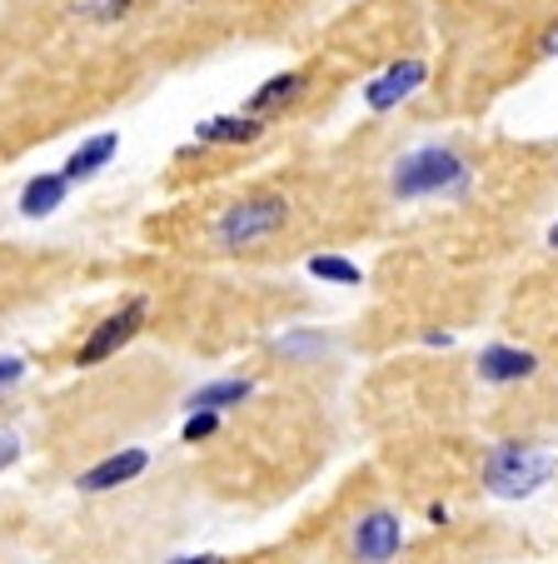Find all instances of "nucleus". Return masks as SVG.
<instances>
[{
	"instance_id": "nucleus-1",
	"label": "nucleus",
	"mask_w": 558,
	"mask_h": 564,
	"mask_svg": "<svg viewBox=\"0 0 558 564\" xmlns=\"http://www.w3.org/2000/svg\"><path fill=\"white\" fill-rule=\"evenodd\" d=\"M474 185V165L453 145H414L394 160L390 191L394 200H424V195H463Z\"/></svg>"
},
{
	"instance_id": "nucleus-2",
	"label": "nucleus",
	"mask_w": 558,
	"mask_h": 564,
	"mask_svg": "<svg viewBox=\"0 0 558 564\" xmlns=\"http://www.w3.org/2000/svg\"><path fill=\"white\" fill-rule=\"evenodd\" d=\"M479 479H484V490L494 500H528L554 479V455L528 445V440H504V445H494L484 455Z\"/></svg>"
},
{
	"instance_id": "nucleus-3",
	"label": "nucleus",
	"mask_w": 558,
	"mask_h": 564,
	"mask_svg": "<svg viewBox=\"0 0 558 564\" xmlns=\"http://www.w3.org/2000/svg\"><path fill=\"white\" fill-rule=\"evenodd\" d=\"M289 220V200L280 191H250L234 205H225L215 220V246L220 250H254L264 246L274 230H285Z\"/></svg>"
},
{
	"instance_id": "nucleus-4",
	"label": "nucleus",
	"mask_w": 558,
	"mask_h": 564,
	"mask_svg": "<svg viewBox=\"0 0 558 564\" xmlns=\"http://www.w3.org/2000/svg\"><path fill=\"white\" fill-rule=\"evenodd\" d=\"M145 319H150V300H145V295L125 300V305L110 310V315L100 319L96 330L85 335V345L75 350V365H85V370H90V365H106L110 355H120L140 330H145Z\"/></svg>"
},
{
	"instance_id": "nucleus-5",
	"label": "nucleus",
	"mask_w": 558,
	"mask_h": 564,
	"mask_svg": "<svg viewBox=\"0 0 558 564\" xmlns=\"http://www.w3.org/2000/svg\"><path fill=\"white\" fill-rule=\"evenodd\" d=\"M404 550V520L390 510V505H374L354 520V534H349V560L354 564H394Z\"/></svg>"
},
{
	"instance_id": "nucleus-6",
	"label": "nucleus",
	"mask_w": 558,
	"mask_h": 564,
	"mask_svg": "<svg viewBox=\"0 0 558 564\" xmlns=\"http://www.w3.org/2000/svg\"><path fill=\"white\" fill-rule=\"evenodd\" d=\"M424 80H429V65L424 61H394V65H384L380 75L364 80V106L374 110V116H390V110H400L409 96H419Z\"/></svg>"
},
{
	"instance_id": "nucleus-7",
	"label": "nucleus",
	"mask_w": 558,
	"mask_h": 564,
	"mask_svg": "<svg viewBox=\"0 0 558 564\" xmlns=\"http://www.w3.org/2000/svg\"><path fill=\"white\" fill-rule=\"evenodd\" d=\"M150 469V449H120V455H106L100 465H90L80 479H75V490L80 495H110L120 490V485H130V479H140Z\"/></svg>"
},
{
	"instance_id": "nucleus-8",
	"label": "nucleus",
	"mask_w": 558,
	"mask_h": 564,
	"mask_svg": "<svg viewBox=\"0 0 558 564\" xmlns=\"http://www.w3.org/2000/svg\"><path fill=\"white\" fill-rule=\"evenodd\" d=\"M538 375V355L524 345H484L479 350V380L484 384H518Z\"/></svg>"
},
{
	"instance_id": "nucleus-9",
	"label": "nucleus",
	"mask_w": 558,
	"mask_h": 564,
	"mask_svg": "<svg viewBox=\"0 0 558 564\" xmlns=\"http://www.w3.org/2000/svg\"><path fill=\"white\" fill-rule=\"evenodd\" d=\"M305 90V70H280V75H270V80H260L254 86V96L244 100V116H254V120H270L274 110H285L289 100Z\"/></svg>"
},
{
	"instance_id": "nucleus-10",
	"label": "nucleus",
	"mask_w": 558,
	"mask_h": 564,
	"mask_svg": "<svg viewBox=\"0 0 558 564\" xmlns=\"http://www.w3.org/2000/svg\"><path fill=\"white\" fill-rule=\"evenodd\" d=\"M116 150H120V135L116 130H100V135H90V140H80V145L70 150V160H65V181H90V175H100L116 160Z\"/></svg>"
},
{
	"instance_id": "nucleus-11",
	"label": "nucleus",
	"mask_w": 558,
	"mask_h": 564,
	"mask_svg": "<svg viewBox=\"0 0 558 564\" xmlns=\"http://www.w3.org/2000/svg\"><path fill=\"white\" fill-rule=\"evenodd\" d=\"M264 135V120L244 116V110H234V116H210L195 126V140L200 145H250V140Z\"/></svg>"
},
{
	"instance_id": "nucleus-12",
	"label": "nucleus",
	"mask_w": 558,
	"mask_h": 564,
	"mask_svg": "<svg viewBox=\"0 0 558 564\" xmlns=\"http://www.w3.org/2000/svg\"><path fill=\"white\" fill-rule=\"evenodd\" d=\"M254 394V380H244V375H225V380H210V384H200V390H190L185 394V415L190 410H230V405H244Z\"/></svg>"
},
{
	"instance_id": "nucleus-13",
	"label": "nucleus",
	"mask_w": 558,
	"mask_h": 564,
	"mask_svg": "<svg viewBox=\"0 0 558 564\" xmlns=\"http://www.w3.org/2000/svg\"><path fill=\"white\" fill-rule=\"evenodd\" d=\"M65 195H70L65 171L35 175V181H25V191H21V215H25V220H45V215H55L65 205Z\"/></svg>"
},
{
	"instance_id": "nucleus-14",
	"label": "nucleus",
	"mask_w": 558,
	"mask_h": 564,
	"mask_svg": "<svg viewBox=\"0 0 558 564\" xmlns=\"http://www.w3.org/2000/svg\"><path fill=\"white\" fill-rule=\"evenodd\" d=\"M305 270L319 280V285H349V290H354L359 280H364V270H359L349 256H309Z\"/></svg>"
},
{
	"instance_id": "nucleus-15",
	"label": "nucleus",
	"mask_w": 558,
	"mask_h": 564,
	"mask_svg": "<svg viewBox=\"0 0 558 564\" xmlns=\"http://www.w3.org/2000/svg\"><path fill=\"white\" fill-rule=\"evenodd\" d=\"M130 6L135 0H70V15L90 25H116L120 15H130Z\"/></svg>"
},
{
	"instance_id": "nucleus-16",
	"label": "nucleus",
	"mask_w": 558,
	"mask_h": 564,
	"mask_svg": "<svg viewBox=\"0 0 558 564\" xmlns=\"http://www.w3.org/2000/svg\"><path fill=\"white\" fill-rule=\"evenodd\" d=\"M329 350V335L319 330H289L274 340V355H289V360H309V355H325Z\"/></svg>"
},
{
	"instance_id": "nucleus-17",
	"label": "nucleus",
	"mask_w": 558,
	"mask_h": 564,
	"mask_svg": "<svg viewBox=\"0 0 558 564\" xmlns=\"http://www.w3.org/2000/svg\"><path fill=\"white\" fill-rule=\"evenodd\" d=\"M215 430H220V415H215V410H190L185 425H179V440H185V445H200V440H210Z\"/></svg>"
},
{
	"instance_id": "nucleus-18",
	"label": "nucleus",
	"mask_w": 558,
	"mask_h": 564,
	"mask_svg": "<svg viewBox=\"0 0 558 564\" xmlns=\"http://www.w3.org/2000/svg\"><path fill=\"white\" fill-rule=\"evenodd\" d=\"M15 459H21V435H15L11 425H0V475H6Z\"/></svg>"
},
{
	"instance_id": "nucleus-19",
	"label": "nucleus",
	"mask_w": 558,
	"mask_h": 564,
	"mask_svg": "<svg viewBox=\"0 0 558 564\" xmlns=\"http://www.w3.org/2000/svg\"><path fill=\"white\" fill-rule=\"evenodd\" d=\"M21 375H25V360H15V355H0V390L21 384Z\"/></svg>"
},
{
	"instance_id": "nucleus-20",
	"label": "nucleus",
	"mask_w": 558,
	"mask_h": 564,
	"mask_svg": "<svg viewBox=\"0 0 558 564\" xmlns=\"http://www.w3.org/2000/svg\"><path fill=\"white\" fill-rule=\"evenodd\" d=\"M169 564H230L225 554H179V560H169Z\"/></svg>"
},
{
	"instance_id": "nucleus-21",
	"label": "nucleus",
	"mask_w": 558,
	"mask_h": 564,
	"mask_svg": "<svg viewBox=\"0 0 558 564\" xmlns=\"http://www.w3.org/2000/svg\"><path fill=\"white\" fill-rule=\"evenodd\" d=\"M424 345H439V350H444V345H453V335L449 330H429V335H424Z\"/></svg>"
},
{
	"instance_id": "nucleus-22",
	"label": "nucleus",
	"mask_w": 558,
	"mask_h": 564,
	"mask_svg": "<svg viewBox=\"0 0 558 564\" xmlns=\"http://www.w3.org/2000/svg\"><path fill=\"white\" fill-rule=\"evenodd\" d=\"M424 514H429V524H449V510H444V505H429Z\"/></svg>"
},
{
	"instance_id": "nucleus-23",
	"label": "nucleus",
	"mask_w": 558,
	"mask_h": 564,
	"mask_svg": "<svg viewBox=\"0 0 558 564\" xmlns=\"http://www.w3.org/2000/svg\"><path fill=\"white\" fill-rule=\"evenodd\" d=\"M548 246H554V250H558V225H554V230H548Z\"/></svg>"
},
{
	"instance_id": "nucleus-24",
	"label": "nucleus",
	"mask_w": 558,
	"mask_h": 564,
	"mask_svg": "<svg viewBox=\"0 0 558 564\" xmlns=\"http://www.w3.org/2000/svg\"><path fill=\"white\" fill-rule=\"evenodd\" d=\"M554 51H558V41H554Z\"/></svg>"
}]
</instances>
